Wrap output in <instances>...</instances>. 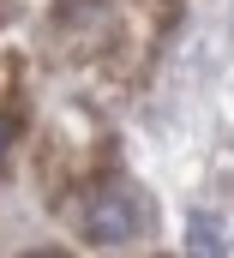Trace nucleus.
Masks as SVG:
<instances>
[{"label": "nucleus", "instance_id": "f03ea898", "mask_svg": "<svg viewBox=\"0 0 234 258\" xmlns=\"http://www.w3.org/2000/svg\"><path fill=\"white\" fill-rule=\"evenodd\" d=\"M186 246H192V252H228L222 222H216V216H192V222H186Z\"/></svg>", "mask_w": 234, "mask_h": 258}, {"label": "nucleus", "instance_id": "7ed1b4c3", "mask_svg": "<svg viewBox=\"0 0 234 258\" xmlns=\"http://www.w3.org/2000/svg\"><path fill=\"white\" fill-rule=\"evenodd\" d=\"M12 144H18V114H12V108H0V168H6Z\"/></svg>", "mask_w": 234, "mask_h": 258}, {"label": "nucleus", "instance_id": "f257e3e1", "mask_svg": "<svg viewBox=\"0 0 234 258\" xmlns=\"http://www.w3.org/2000/svg\"><path fill=\"white\" fill-rule=\"evenodd\" d=\"M144 228V204L126 180H96L78 198V234L90 246H132Z\"/></svg>", "mask_w": 234, "mask_h": 258}]
</instances>
